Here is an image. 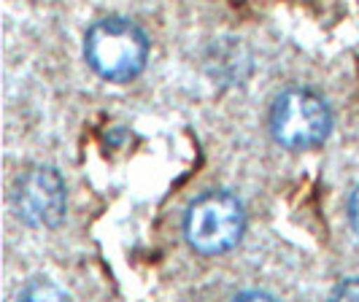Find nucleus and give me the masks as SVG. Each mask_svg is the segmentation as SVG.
<instances>
[{"label": "nucleus", "mask_w": 359, "mask_h": 302, "mask_svg": "<svg viewBox=\"0 0 359 302\" xmlns=\"http://www.w3.org/2000/svg\"><path fill=\"white\" fill-rule=\"evenodd\" d=\"M335 297H348V300H359V278H351V281H343L338 289H335Z\"/></svg>", "instance_id": "obj_5"}, {"label": "nucleus", "mask_w": 359, "mask_h": 302, "mask_svg": "<svg viewBox=\"0 0 359 302\" xmlns=\"http://www.w3.org/2000/svg\"><path fill=\"white\" fill-rule=\"evenodd\" d=\"M14 205L22 221L54 227L65 214V184L54 167H33L17 181Z\"/></svg>", "instance_id": "obj_4"}, {"label": "nucleus", "mask_w": 359, "mask_h": 302, "mask_svg": "<svg viewBox=\"0 0 359 302\" xmlns=\"http://www.w3.org/2000/svg\"><path fill=\"white\" fill-rule=\"evenodd\" d=\"M348 216H351V224H354V230L359 235V186L354 189V195H351V205H348Z\"/></svg>", "instance_id": "obj_7"}, {"label": "nucleus", "mask_w": 359, "mask_h": 302, "mask_svg": "<svg viewBox=\"0 0 359 302\" xmlns=\"http://www.w3.org/2000/svg\"><path fill=\"white\" fill-rule=\"evenodd\" d=\"M84 54L90 68L106 81H130L146 68L149 41L130 19L108 17L95 22L87 33Z\"/></svg>", "instance_id": "obj_1"}, {"label": "nucleus", "mask_w": 359, "mask_h": 302, "mask_svg": "<svg viewBox=\"0 0 359 302\" xmlns=\"http://www.w3.org/2000/svg\"><path fill=\"white\" fill-rule=\"evenodd\" d=\"M38 294H49V297H54V300L68 297V294H62L60 289H52V286H46V289H43V286H38V289H27V291H25V297H30V300H33V297H38Z\"/></svg>", "instance_id": "obj_6"}, {"label": "nucleus", "mask_w": 359, "mask_h": 302, "mask_svg": "<svg viewBox=\"0 0 359 302\" xmlns=\"http://www.w3.org/2000/svg\"><path fill=\"white\" fill-rule=\"evenodd\" d=\"M332 116L322 97L311 89H287L270 111L276 141L289 149H311L330 135Z\"/></svg>", "instance_id": "obj_3"}, {"label": "nucleus", "mask_w": 359, "mask_h": 302, "mask_svg": "<svg viewBox=\"0 0 359 302\" xmlns=\"http://www.w3.org/2000/svg\"><path fill=\"white\" fill-rule=\"evenodd\" d=\"M246 224L243 205L230 192H205L184 216V235L200 254H222L241 240Z\"/></svg>", "instance_id": "obj_2"}]
</instances>
